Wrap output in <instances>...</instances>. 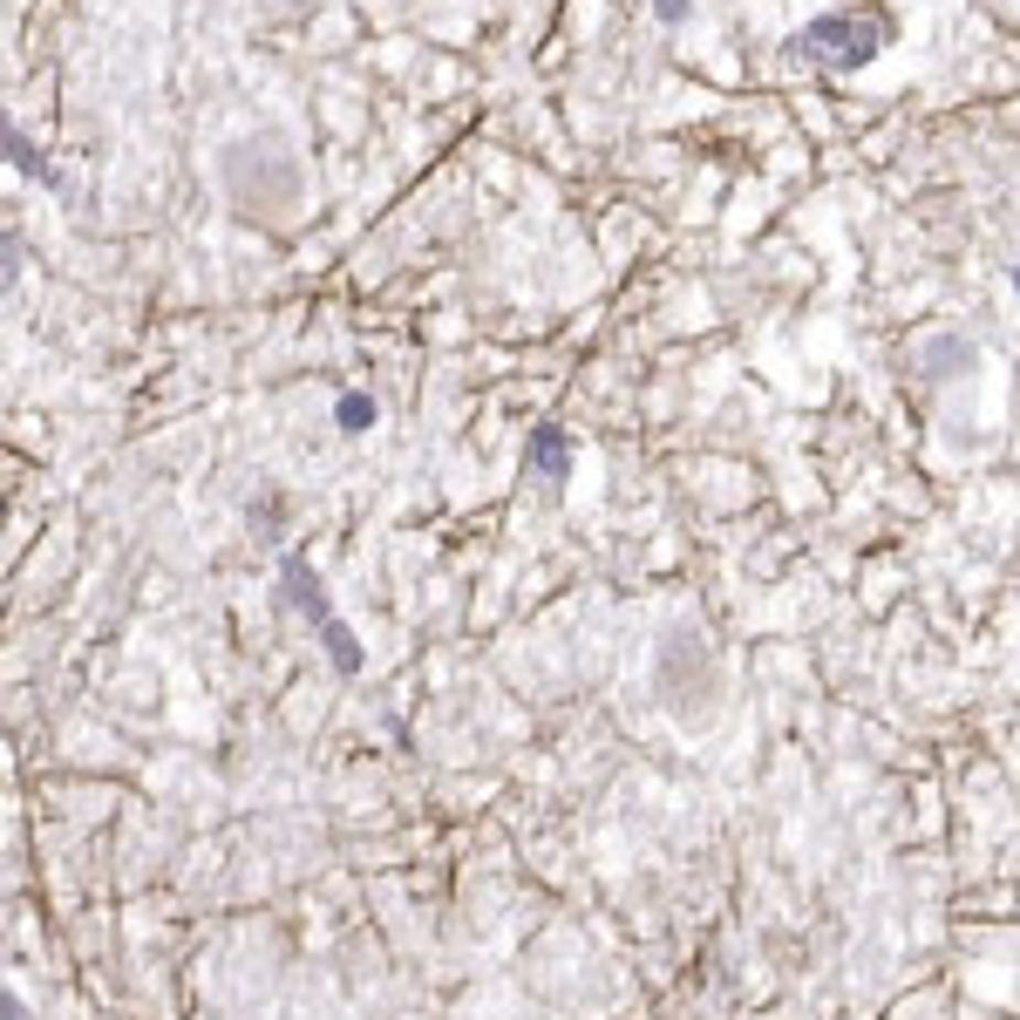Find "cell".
<instances>
[{
	"mask_svg": "<svg viewBox=\"0 0 1020 1020\" xmlns=\"http://www.w3.org/2000/svg\"><path fill=\"white\" fill-rule=\"evenodd\" d=\"M8 156H14V171H21V177H34V184H55V171L42 164V150H34V143L21 137V123H8Z\"/></svg>",
	"mask_w": 1020,
	"mask_h": 1020,
	"instance_id": "cell-5",
	"label": "cell"
},
{
	"mask_svg": "<svg viewBox=\"0 0 1020 1020\" xmlns=\"http://www.w3.org/2000/svg\"><path fill=\"white\" fill-rule=\"evenodd\" d=\"M375 422H381V402L368 395V388H347V395H334V428H340V436H368Z\"/></svg>",
	"mask_w": 1020,
	"mask_h": 1020,
	"instance_id": "cell-4",
	"label": "cell"
},
{
	"mask_svg": "<svg viewBox=\"0 0 1020 1020\" xmlns=\"http://www.w3.org/2000/svg\"><path fill=\"white\" fill-rule=\"evenodd\" d=\"M280 585H286V599L306 612V626H313V640H321L327 647V660H334V674H361V640L355 633H347V626H340V612H334V599L321 593V578H313V565L300 558V552H286L280 558Z\"/></svg>",
	"mask_w": 1020,
	"mask_h": 1020,
	"instance_id": "cell-2",
	"label": "cell"
},
{
	"mask_svg": "<svg viewBox=\"0 0 1020 1020\" xmlns=\"http://www.w3.org/2000/svg\"><path fill=\"white\" fill-rule=\"evenodd\" d=\"M1013 293H1020V265H1013Z\"/></svg>",
	"mask_w": 1020,
	"mask_h": 1020,
	"instance_id": "cell-7",
	"label": "cell"
},
{
	"mask_svg": "<svg viewBox=\"0 0 1020 1020\" xmlns=\"http://www.w3.org/2000/svg\"><path fill=\"white\" fill-rule=\"evenodd\" d=\"M518 469H524V477H538V484H572V436H565L558 422L531 428V443H524Z\"/></svg>",
	"mask_w": 1020,
	"mask_h": 1020,
	"instance_id": "cell-3",
	"label": "cell"
},
{
	"mask_svg": "<svg viewBox=\"0 0 1020 1020\" xmlns=\"http://www.w3.org/2000/svg\"><path fill=\"white\" fill-rule=\"evenodd\" d=\"M885 42H891V14L878 8V0H850V8H831V14L803 21L790 55L823 62V68H865V62L885 55Z\"/></svg>",
	"mask_w": 1020,
	"mask_h": 1020,
	"instance_id": "cell-1",
	"label": "cell"
},
{
	"mask_svg": "<svg viewBox=\"0 0 1020 1020\" xmlns=\"http://www.w3.org/2000/svg\"><path fill=\"white\" fill-rule=\"evenodd\" d=\"M653 14H660V21H687L694 0H653Z\"/></svg>",
	"mask_w": 1020,
	"mask_h": 1020,
	"instance_id": "cell-6",
	"label": "cell"
}]
</instances>
